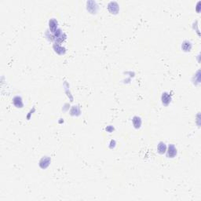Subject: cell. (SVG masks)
<instances>
[{
  "label": "cell",
  "instance_id": "6da1fadb",
  "mask_svg": "<svg viewBox=\"0 0 201 201\" xmlns=\"http://www.w3.org/2000/svg\"><path fill=\"white\" fill-rule=\"evenodd\" d=\"M177 154V150H176V148H174V145H171L169 146V150H168V156L170 157H174L175 155Z\"/></svg>",
  "mask_w": 201,
  "mask_h": 201
},
{
  "label": "cell",
  "instance_id": "7a4b0ae2",
  "mask_svg": "<svg viewBox=\"0 0 201 201\" xmlns=\"http://www.w3.org/2000/svg\"><path fill=\"white\" fill-rule=\"evenodd\" d=\"M158 151L159 153H165V151H166V145H165V144L161 142L158 145Z\"/></svg>",
  "mask_w": 201,
  "mask_h": 201
},
{
  "label": "cell",
  "instance_id": "3957f363",
  "mask_svg": "<svg viewBox=\"0 0 201 201\" xmlns=\"http://www.w3.org/2000/svg\"><path fill=\"white\" fill-rule=\"evenodd\" d=\"M56 24H57V22L54 20H52L50 21V29L53 31V32H54L55 29L57 28V25H55Z\"/></svg>",
  "mask_w": 201,
  "mask_h": 201
}]
</instances>
